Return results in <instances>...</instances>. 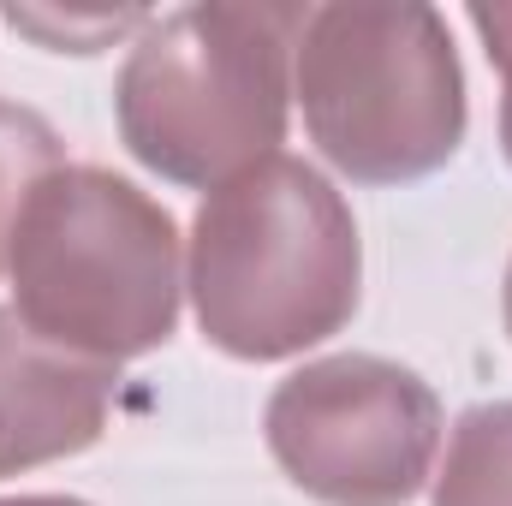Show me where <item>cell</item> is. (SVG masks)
I'll return each instance as SVG.
<instances>
[{
	"mask_svg": "<svg viewBox=\"0 0 512 506\" xmlns=\"http://www.w3.org/2000/svg\"><path fill=\"white\" fill-rule=\"evenodd\" d=\"M191 298L233 358H292L358 310V227L304 161L268 155L215 185L191 227Z\"/></svg>",
	"mask_w": 512,
	"mask_h": 506,
	"instance_id": "6da1fadb",
	"label": "cell"
},
{
	"mask_svg": "<svg viewBox=\"0 0 512 506\" xmlns=\"http://www.w3.org/2000/svg\"><path fill=\"white\" fill-rule=\"evenodd\" d=\"M18 316L96 364L155 352L179 322V233L102 167H54L12 221Z\"/></svg>",
	"mask_w": 512,
	"mask_h": 506,
	"instance_id": "7a4b0ae2",
	"label": "cell"
},
{
	"mask_svg": "<svg viewBox=\"0 0 512 506\" xmlns=\"http://www.w3.org/2000/svg\"><path fill=\"white\" fill-rule=\"evenodd\" d=\"M304 6L209 0L149 24L120 72L131 155L179 185H227L286 137V60Z\"/></svg>",
	"mask_w": 512,
	"mask_h": 506,
	"instance_id": "3957f363",
	"label": "cell"
},
{
	"mask_svg": "<svg viewBox=\"0 0 512 506\" xmlns=\"http://www.w3.org/2000/svg\"><path fill=\"white\" fill-rule=\"evenodd\" d=\"M304 126L322 155L370 185L441 167L465 137V78L441 12L352 0L304 18L298 36Z\"/></svg>",
	"mask_w": 512,
	"mask_h": 506,
	"instance_id": "277c9868",
	"label": "cell"
},
{
	"mask_svg": "<svg viewBox=\"0 0 512 506\" xmlns=\"http://www.w3.org/2000/svg\"><path fill=\"white\" fill-rule=\"evenodd\" d=\"M441 405L387 358H322L268 399V447L280 471L328 506H399L429 477Z\"/></svg>",
	"mask_w": 512,
	"mask_h": 506,
	"instance_id": "5b68a950",
	"label": "cell"
},
{
	"mask_svg": "<svg viewBox=\"0 0 512 506\" xmlns=\"http://www.w3.org/2000/svg\"><path fill=\"white\" fill-rule=\"evenodd\" d=\"M114 405V364L42 340L18 310H0V477L84 453Z\"/></svg>",
	"mask_w": 512,
	"mask_h": 506,
	"instance_id": "8992f818",
	"label": "cell"
},
{
	"mask_svg": "<svg viewBox=\"0 0 512 506\" xmlns=\"http://www.w3.org/2000/svg\"><path fill=\"white\" fill-rule=\"evenodd\" d=\"M435 506H512V405H477L459 417Z\"/></svg>",
	"mask_w": 512,
	"mask_h": 506,
	"instance_id": "52a82bcc",
	"label": "cell"
},
{
	"mask_svg": "<svg viewBox=\"0 0 512 506\" xmlns=\"http://www.w3.org/2000/svg\"><path fill=\"white\" fill-rule=\"evenodd\" d=\"M60 167V137L48 131L42 114L18 108V102H0V262L12 245V221L24 209V197Z\"/></svg>",
	"mask_w": 512,
	"mask_h": 506,
	"instance_id": "ba28073f",
	"label": "cell"
},
{
	"mask_svg": "<svg viewBox=\"0 0 512 506\" xmlns=\"http://www.w3.org/2000/svg\"><path fill=\"white\" fill-rule=\"evenodd\" d=\"M6 24L12 30H30V36H42L48 48H72V54H90V48H102L108 36H120V30H137L143 24V12H24V6H6Z\"/></svg>",
	"mask_w": 512,
	"mask_h": 506,
	"instance_id": "9c48e42d",
	"label": "cell"
},
{
	"mask_svg": "<svg viewBox=\"0 0 512 506\" xmlns=\"http://www.w3.org/2000/svg\"><path fill=\"white\" fill-rule=\"evenodd\" d=\"M471 24H477V36L489 42V60H495V66H501V78H507L501 137H507V155H512V6H471Z\"/></svg>",
	"mask_w": 512,
	"mask_h": 506,
	"instance_id": "30bf717a",
	"label": "cell"
},
{
	"mask_svg": "<svg viewBox=\"0 0 512 506\" xmlns=\"http://www.w3.org/2000/svg\"><path fill=\"white\" fill-rule=\"evenodd\" d=\"M0 506H84V501H60V495H18V501H0Z\"/></svg>",
	"mask_w": 512,
	"mask_h": 506,
	"instance_id": "8fae6325",
	"label": "cell"
},
{
	"mask_svg": "<svg viewBox=\"0 0 512 506\" xmlns=\"http://www.w3.org/2000/svg\"><path fill=\"white\" fill-rule=\"evenodd\" d=\"M507 328H512V268H507Z\"/></svg>",
	"mask_w": 512,
	"mask_h": 506,
	"instance_id": "7c38bea8",
	"label": "cell"
}]
</instances>
